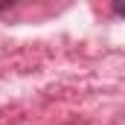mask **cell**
<instances>
[{
  "label": "cell",
  "instance_id": "obj_1",
  "mask_svg": "<svg viewBox=\"0 0 125 125\" xmlns=\"http://www.w3.org/2000/svg\"><path fill=\"white\" fill-rule=\"evenodd\" d=\"M114 12H116L119 18H125V0H116V3H114Z\"/></svg>",
  "mask_w": 125,
  "mask_h": 125
},
{
  "label": "cell",
  "instance_id": "obj_2",
  "mask_svg": "<svg viewBox=\"0 0 125 125\" xmlns=\"http://www.w3.org/2000/svg\"><path fill=\"white\" fill-rule=\"evenodd\" d=\"M3 9H9V3H0V12H3Z\"/></svg>",
  "mask_w": 125,
  "mask_h": 125
}]
</instances>
